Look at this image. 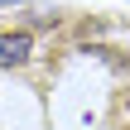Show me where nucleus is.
Instances as JSON below:
<instances>
[{
	"instance_id": "1",
	"label": "nucleus",
	"mask_w": 130,
	"mask_h": 130,
	"mask_svg": "<svg viewBox=\"0 0 130 130\" xmlns=\"http://www.w3.org/2000/svg\"><path fill=\"white\" fill-rule=\"evenodd\" d=\"M29 53H34L29 34H0V68H19V63H29Z\"/></svg>"
}]
</instances>
